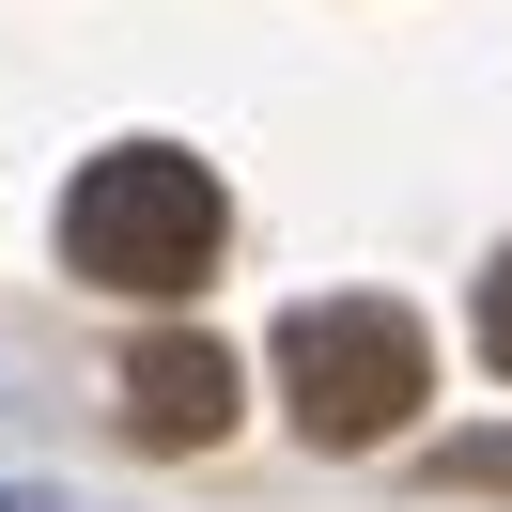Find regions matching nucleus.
Segmentation results:
<instances>
[{
  "mask_svg": "<svg viewBox=\"0 0 512 512\" xmlns=\"http://www.w3.org/2000/svg\"><path fill=\"white\" fill-rule=\"evenodd\" d=\"M218 233H233L218 171L171 156V140H125V156H94V171L63 187V264L109 280V295H156V311L218 280Z\"/></svg>",
  "mask_w": 512,
  "mask_h": 512,
  "instance_id": "1",
  "label": "nucleus"
},
{
  "mask_svg": "<svg viewBox=\"0 0 512 512\" xmlns=\"http://www.w3.org/2000/svg\"><path fill=\"white\" fill-rule=\"evenodd\" d=\"M280 388H295V435L311 450H373V435L419 419L435 342H419V311H388V295H311V311L280 326Z\"/></svg>",
  "mask_w": 512,
  "mask_h": 512,
  "instance_id": "2",
  "label": "nucleus"
},
{
  "mask_svg": "<svg viewBox=\"0 0 512 512\" xmlns=\"http://www.w3.org/2000/svg\"><path fill=\"white\" fill-rule=\"evenodd\" d=\"M233 342H202V326H156V342L125 357V435L140 450H218L233 435Z\"/></svg>",
  "mask_w": 512,
  "mask_h": 512,
  "instance_id": "3",
  "label": "nucleus"
},
{
  "mask_svg": "<svg viewBox=\"0 0 512 512\" xmlns=\"http://www.w3.org/2000/svg\"><path fill=\"white\" fill-rule=\"evenodd\" d=\"M435 481H450V497H512V435H450Z\"/></svg>",
  "mask_w": 512,
  "mask_h": 512,
  "instance_id": "4",
  "label": "nucleus"
},
{
  "mask_svg": "<svg viewBox=\"0 0 512 512\" xmlns=\"http://www.w3.org/2000/svg\"><path fill=\"white\" fill-rule=\"evenodd\" d=\"M481 357L512 373V249H497V280H481Z\"/></svg>",
  "mask_w": 512,
  "mask_h": 512,
  "instance_id": "5",
  "label": "nucleus"
}]
</instances>
